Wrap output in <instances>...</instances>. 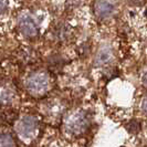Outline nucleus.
I'll return each mask as SVG.
<instances>
[{
    "instance_id": "f257e3e1",
    "label": "nucleus",
    "mask_w": 147,
    "mask_h": 147,
    "mask_svg": "<svg viewBox=\"0 0 147 147\" xmlns=\"http://www.w3.org/2000/svg\"><path fill=\"white\" fill-rule=\"evenodd\" d=\"M26 88L31 94L40 95L47 92L49 88V76L45 72H34L26 80Z\"/></svg>"
},
{
    "instance_id": "f03ea898",
    "label": "nucleus",
    "mask_w": 147,
    "mask_h": 147,
    "mask_svg": "<svg viewBox=\"0 0 147 147\" xmlns=\"http://www.w3.org/2000/svg\"><path fill=\"white\" fill-rule=\"evenodd\" d=\"M88 126V118L85 113L78 112L72 114L70 117L66 119L65 128L67 132L74 135H80L86 131Z\"/></svg>"
},
{
    "instance_id": "7ed1b4c3",
    "label": "nucleus",
    "mask_w": 147,
    "mask_h": 147,
    "mask_svg": "<svg viewBox=\"0 0 147 147\" xmlns=\"http://www.w3.org/2000/svg\"><path fill=\"white\" fill-rule=\"evenodd\" d=\"M118 0H96L94 2V12L100 19H109L116 13Z\"/></svg>"
},
{
    "instance_id": "20e7f679",
    "label": "nucleus",
    "mask_w": 147,
    "mask_h": 147,
    "mask_svg": "<svg viewBox=\"0 0 147 147\" xmlns=\"http://www.w3.org/2000/svg\"><path fill=\"white\" fill-rule=\"evenodd\" d=\"M18 29L27 38H34L39 34L37 22L27 12L21 13L18 17Z\"/></svg>"
},
{
    "instance_id": "39448f33",
    "label": "nucleus",
    "mask_w": 147,
    "mask_h": 147,
    "mask_svg": "<svg viewBox=\"0 0 147 147\" xmlns=\"http://www.w3.org/2000/svg\"><path fill=\"white\" fill-rule=\"evenodd\" d=\"M38 128V119L32 115H27L17 124V132L23 138L31 137Z\"/></svg>"
},
{
    "instance_id": "423d86ee",
    "label": "nucleus",
    "mask_w": 147,
    "mask_h": 147,
    "mask_svg": "<svg viewBox=\"0 0 147 147\" xmlns=\"http://www.w3.org/2000/svg\"><path fill=\"white\" fill-rule=\"evenodd\" d=\"M113 60V52L112 49L109 47H105L100 49L98 52L96 53L95 57V64L98 66H103L110 64Z\"/></svg>"
},
{
    "instance_id": "0eeeda50",
    "label": "nucleus",
    "mask_w": 147,
    "mask_h": 147,
    "mask_svg": "<svg viewBox=\"0 0 147 147\" xmlns=\"http://www.w3.org/2000/svg\"><path fill=\"white\" fill-rule=\"evenodd\" d=\"M0 147H15V140L10 134H0Z\"/></svg>"
},
{
    "instance_id": "6e6552de",
    "label": "nucleus",
    "mask_w": 147,
    "mask_h": 147,
    "mask_svg": "<svg viewBox=\"0 0 147 147\" xmlns=\"http://www.w3.org/2000/svg\"><path fill=\"white\" fill-rule=\"evenodd\" d=\"M125 128L127 129V132L131 133V134H137L140 131L142 125L137 119H132L125 124Z\"/></svg>"
},
{
    "instance_id": "1a4fd4ad",
    "label": "nucleus",
    "mask_w": 147,
    "mask_h": 147,
    "mask_svg": "<svg viewBox=\"0 0 147 147\" xmlns=\"http://www.w3.org/2000/svg\"><path fill=\"white\" fill-rule=\"evenodd\" d=\"M7 10H8L7 0H0V16L3 15Z\"/></svg>"
},
{
    "instance_id": "9d476101",
    "label": "nucleus",
    "mask_w": 147,
    "mask_h": 147,
    "mask_svg": "<svg viewBox=\"0 0 147 147\" xmlns=\"http://www.w3.org/2000/svg\"><path fill=\"white\" fill-rule=\"evenodd\" d=\"M127 1H128V3L132 5V6H140V5H143L146 0H127Z\"/></svg>"
},
{
    "instance_id": "9b49d317",
    "label": "nucleus",
    "mask_w": 147,
    "mask_h": 147,
    "mask_svg": "<svg viewBox=\"0 0 147 147\" xmlns=\"http://www.w3.org/2000/svg\"><path fill=\"white\" fill-rule=\"evenodd\" d=\"M142 109L144 111V113L147 114V96L143 100V104H142Z\"/></svg>"
},
{
    "instance_id": "f8f14e48",
    "label": "nucleus",
    "mask_w": 147,
    "mask_h": 147,
    "mask_svg": "<svg viewBox=\"0 0 147 147\" xmlns=\"http://www.w3.org/2000/svg\"><path fill=\"white\" fill-rule=\"evenodd\" d=\"M142 83H143V85H144L145 88H147V71L144 73L143 78H142Z\"/></svg>"
},
{
    "instance_id": "ddd939ff",
    "label": "nucleus",
    "mask_w": 147,
    "mask_h": 147,
    "mask_svg": "<svg viewBox=\"0 0 147 147\" xmlns=\"http://www.w3.org/2000/svg\"><path fill=\"white\" fill-rule=\"evenodd\" d=\"M122 147H125V146H122Z\"/></svg>"
}]
</instances>
